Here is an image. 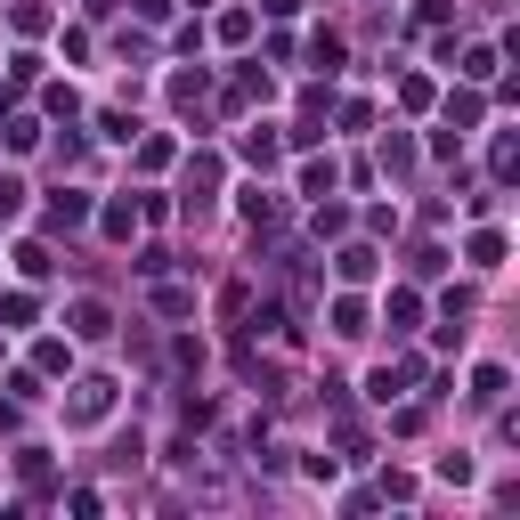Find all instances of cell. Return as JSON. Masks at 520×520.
<instances>
[{
	"label": "cell",
	"mask_w": 520,
	"mask_h": 520,
	"mask_svg": "<svg viewBox=\"0 0 520 520\" xmlns=\"http://www.w3.org/2000/svg\"><path fill=\"white\" fill-rule=\"evenodd\" d=\"M17 212H25V179L0 171V220H17Z\"/></svg>",
	"instance_id": "cb8c5ba5"
},
{
	"label": "cell",
	"mask_w": 520,
	"mask_h": 520,
	"mask_svg": "<svg viewBox=\"0 0 520 520\" xmlns=\"http://www.w3.org/2000/svg\"><path fill=\"white\" fill-rule=\"evenodd\" d=\"M17 277H25V285H41V277H49V252H41V244H33V236H25V244H17Z\"/></svg>",
	"instance_id": "44dd1931"
},
{
	"label": "cell",
	"mask_w": 520,
	"mask_h": 520,
	"mask_svg": "<svg viewBox=\"0 0 520 520\" xmlns=\"http://www.w3.org/2000/svg\"><path fill=\"white\" fill-rule=\"evenodd\" d=\"M472 122H480V98H472V90H455V98H447V130H455V139H464Z\"/></svg>",
	"instance_id": "ac0fdd59"
},
{
	"label": "cell",
	"mask_w": 520,
	"mask_h": 520,
	"mask_svg": "<svg viewBox=\"0 0 520 520\" xmlns=\"http://www.w3.org/2000/svg\"><path fill=\"white\" fill-rule=\"evenodd\" d=\"M366 317H374V309H366L358 293H334V334H342V342H358V334H366Z\"/></svg>",
	"instance_id": "8fae6325"
},
{
	"label": "cell",
	"mask_w": 520,
	"mask_h": 520,
	"mask_svg": "<svg viewBox=\"0 0 520 520\" xmlns=\"http://www.w3.org/2000/svg\"><path fill=\"white\" fill-rule=\"evenodd\" d=\"M114 407V382H74V399H65V423H98Z\"/></svg>",
	"instance_id": "5b68a950"
},
{
	"label": "cell",
	"mask_w": 520,
	"mask_h": 520,
	"mask_svg": "<svg viewBox=\"0 0 520 520\" xmlns=\"http://www.w3.org/2000/svg\"><path fill=\"white\" fill-rule=\"evenodd\" d=\"M90 212H98V204H90L82 187H57V195H49V212H41V228H90Z\"/></svg>",
	"instance_id": "6da1fadb"
},
{
	"label": "cell",
	"mask_w": 520,
	"mask_h": 520,
	"mask_svg": "<svg viewBox=\"0 0 520 520\" xmlns=\"http://www.w3.org/2000/svg\"><path fill=\"white\" fill-rule=\"evenodd\" d=\"M212 187H220V155L187 163V212H212Z\"/></svg>",
	"instance_id": "9c48e42d"
},
{
	"label": "cell",
	"mask_w": 520,
	"mask_h": 520,
	"mask_svg": "<svg viewBox=\"0 0 520 520\" xmlns=\"http://www.w3.org/2000/svg\"><path fill=\"white\" fill-rule=\"evenodd\" d=\"M382 171H415V139H407V130H390V139H382Z\"/></svg>",
	"instance_id": "d6986e66"
},
{
	"label": "cell",
	"mask_w": 520,
	"mask_h": 520,
	"mask_svg": "<svg viewBox=\"0 0 520 520\" xmlns=\"http://www.w3.org/2000/svg\"><path fill=\"white\" fill-rule=\"evenodd\" d=\"M236 155H244L252 171H277V163H285V139H277V130H269V122H252V130H244V147H236Z\"/></svg>",
	"instance_id": "277c9868"
},
{
	"label": "cell",
	"mask_w": 520,
	"mask_h": 520,
	"mask_svg": "<svg viewBox=\"0 0 520 520\" xmlns=\"http://www.w3.org/2000/svg\"><path fill=\"white\" fill-rule=\"evenodd\" d=\"M504 390H512L504 366H480V374H472V399H480V407H504Z\"/></svg>",
	"instance_id": "5bb4252c"
},
{
	"label": "cell",
	"mask_w": 520,
	"mask_h": 520,
	"mask_svg": "<svg viewBox=\"0 0 520 520\" xmlns=\"http://www.w3.org/2000/svg\"><path fill=\"white\" fill-rule=\"evenodd\" d=\"M309 65H317V74H342V33H317L309 41Z\"/></svg>",
	"instance_id": "e0dca14e"
},
{
	"label": "cell",
	"mask_w": 520,
	"mask_h": 520,
	"mask_svg": "<svg viewBox=\"0 0 520 520\" xmlns=\"http://www.w3.org/2000/svg\"><path fill=\"white\" fill-rule=\"evenodd\" d=\"M130 17H139V25H163V17H171V0H130Z\"/></svg>",
	"instance_id": "83f0119b"
},
{
	"label": "cell",
	"mask_w": 520,
	"mask_h": 520,
	"mask_svg": "<svg viewBox=\"0 0 520 520\" xmlns=\"http://www.w3.org/2000/svg\"><path fill=\"white\" fill-rule=\"evenodd\" d=\"M455 74H464V82H496V49H488V41L464 49V65H455Z\"/></svg>",
	"instance_id": "ffe728a7"
},
{
	"label": "cell",
	"mask_w": 520,
	"mask_h": 520,
	"mask_svg": "<svg viewBox=\"0 0 520 520\" xmlns=\"http://www.w3.org/2000/svg\"><path fill=\"white\" fill-rule=\"evenodd\" d=\"M439 480L447 488H472V455H439Z\"/></svg>",
	"instance_id": "484cf974"
},
{
	"label": "cell",
	"mask_w": 520,
	"mask_h": 520,
	"mask_svg": "<svg viewBox=\"0 0 520 520\" xmlns=\"http://www.w3.org/2000/svg\"><path fill=\"white\" fill-rule=\"evenodd\" d=\"M90 220H98V228H106L114 244H130V236H139V195H130V204L114 195V204H106V212H90Z\"/></svg>",
	"instance_id": "30bf717a"
},
{
	"label": "cell",
	"mask_w": 520,
	"mask_h": 520,
	"mask_svg": "<svg viewBox=\"0 0 520 520\" xmlns=\"http://www.w3.org/2000/svg\"><path fill=\"white\" fill-rule=\"evenodd\" d=\"M33 317H41V301H33L25 285H17V293H0V325H9V334H25Z\"/></svg>",
	"instance_id": "7c38bea8"
},
{
	"label": "cell",
	"mask_w": 520,
	"mask_h": 520,
	"mask_svg": "<svg viewBox=\"0 0 520 520\" xmlns=\"http://www.w3.org/2000/svg\"><path fill=\"white\" fill-rule=\"evenodd\" d=\"M374 269H382L374 244H342V252H334V277H342V285H374Z\"/></svg>",
	"instance_id": "8992f818"
},
{
	"label": "cell",
	"mask_w": 520,
	"mask_h": 520,
	"mask_svg": "<svg viewBox=\"0 0 520 520\" xmlns=\"http://www.w3.org/2000/svg\"><path fill=\"white\" fill-rule=\"evenodd\" d=\"M260 9H269V17H301V0H260Z\"/></svg>",
	"instance_id": "f546056e"
},
{
	"label": "cell",
	"mask_w": 520,
	"mask_h": 520,
	"mask_svg": "<svg viewBox=\"0 0 520 520\" xmlns=\"http://www.w3.org/2000/svg\"><path fill=\"white\" fill-rule=\"evenodd\" d=\"M0 358H9V350H0Z\"/></svg>",
	"instance_id": "1f68e13d"
},
{
	"label": "cell",
	"mask_w": 520,
	"mask_h": 520,
	"mask_svg": "<svg viewBox=\"0 0 520 520\" xmlns=\"http://www.w3.org/2000/svg\"><path fill=\"white\" fill-rule=\"evenodd\" d=\"M187 9H195V17H204V9H220V0H187Z\"/></svg>",
	"instance_id": "4dcf8cb0"
},
{
	"label": "cell",
	"mask_w": 520,
	"mask_h": 520,
	"mask_svg": "<svg viewBox=\"0 0 520 520\" xmlns=\"http://www.w3.org/2000/svg\"><path fill=\"white\" fill-rule=\"evenodd\" d=\"M204 90H212V74H171V98H179V106H195Z\"/></svg>",
	"instance_id": "d4e9b609"
},
{
	"label": "cell",
	"mask_w": 520,
	"mask_h": 520,
	"mask_svg": "<svg viewBox=\"0 0 520 520\" xmlns=\"http://www.w3.org/2000/svg\"><path fill=\"white\" fill-rule=\"evenodd\" d=\"M382 317H390V334H415V325H423V293H415V285H390Z\"/></svg>",
	"instance_id": "52a82bcc"
},
{
	"label": "cell",
	"mask_w": 520,
	"mask_h": 520,
	"mask_svg": "<svg viewBox=\"0 0 520 520\" xmlns=\"http://www.w3.org/2000/svg\"><path fill=\"white\" fill-rule=\"evenodd\" d=\"M33 147H41V122L17 114V122H9V155H33Z\"/></svg>",
	"instance_id": "603a6c76"
},
{
	"label": "cell",
	"mask_w": 520,
	"mask_h": 520,
	"mask_svg": "<svg viewBox=\"0 0 520 520\" xmlns=\"http://www.w3.org/2000/svg\"><path fill=\"white\" fill-rule=\"evenodd\" d=\"M33 366L41 374H74V342H33Z\"/></svg>",
	"instance_id": "2e32d148"
},
{
	"label": "cell",
	"mask_w": 520,
	"mask_h": 520,
	"mask_svg": "<svg viewBox=\"0 0 520 520\" xmlns=\"http://www.w3.org/2000/svg\"><path fill=\"white\" fill-rule=\"evenodd\" d=\"M415 374H423V358H407V366H374V374H366V399H374V407L407 399V382H415Z\"/></svg>",
	"instance_id": "3957f363"
},
{
	"label": "cell",
	"mask_w": 520,
	"mask_h": 520,
	"mask_svg": "<svg viewBox=\"0 0 520 520\" xmlns=\"http://www.w3.org/2000/svg\"><path fill=\"white\" fill-rule=\"evenodd\" d=\"M65 334H74V342H106L114 334V309L106 301H74V309H65Z\"/></svg>",
	"instance_id": "7a4b0ae2"
},
{
	"label": "cell",
	"mask_w": 520,
	"mask_h": 520,
	"mask_svg": "<svg viewBox=\"0 0 520 520\" xmlns=\"http://www.w3.org/2000/svg\"><path fill=\"white\" fill-rule=\"evenodd\" d=\"M309 228H317V236H342V228H350V212H342V204H325V195H317V212H309Z\"/></svg>",
	"instance_id": "7402d4cb"
},
{
	"label": "cell",
	"mask_w": 520,
	"mask_h": 520,
	"mask_svg": "<svg viewBox=\"0 0 520 520\" xmlns=\"http://www.w3.org/2000/svg\"><path fill=\"white\" fill-rule=\"evenodd\" d=\"M301 195H309V204H317V195H334V155H325V163L309 155V163H301Z\"/></svg>",
	"instance_id": "9a60e30c"
},
{
	"label": "cell",
	"mask_w": 520,
	"mask_h": 520,
	"mask_svg": "<svg viewBox=\"0 0 520 520\" xmlns=\"http://www.w3.org/2000/svg\"><path fill=\"white\" fill-rule=\"evenodd\" d=\"M236 212H244V228H277V220H285V204H277L269 187H244V195H236Z\"/></svg>",
	"instance_id": "ba28073f"
},
{
	"label": "cell",
	"mask_w": 520,
	"mask_h": 520,
	"mask_svg": "<svg viewBox=\"0 0 520 520\" xmlns=\"http://www.w3.org/2000/svg\"><path fill=\"white\" fill-rule=\"evenodd\" d=\"M464 252H472V269H504V236H496V228H472Z\"/></svg>",
	"instance_id": "4fadbf2b"
},
{
	"label": "cell",
	"mask_w": 520,
	"mask_h": 520,
	"mask_svg": "<svg viewBox=\"0 0 520 520\" xmlns=\"http://www.w3.org/2000/svg\"><path fill=\"white\" fill-rule=\"evenodd\" d=\"M447 9L455 0H415V25H447Z\"/></svg>",
	"instance_id": "f1b7e54d"
},
{
	"label": "cell",
	"mask_w": 520,
	"mask_h": 520,
	"mask_svg": "<svg viewBox=\"0 0 520 520\" xmlns=\"http://www.w3.org/2000/svg\"><path fill=\"white\" fill-rule=\"evenodd\" d=\"M399 106H415V114H423V106H431V82H423V74H407V82H399Z\"/></svg>",
	"instance_id": "4316f807"
}]
</instances>
